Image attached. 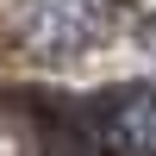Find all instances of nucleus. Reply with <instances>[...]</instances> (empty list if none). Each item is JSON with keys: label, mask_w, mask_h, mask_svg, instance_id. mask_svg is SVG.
Returning <instances> with one entry per match:
<instances>
[{"label": "nucleus", "mask_w": 156, "mask_h": 156, "mask_svg": "<svg viewBox=\"0 0 156 156\" xmlns=\"http://www.w3.org/2000/svg\"><path fill=\"white\" fill-rule=\"evenodd\" d=\"M100 137H106V150H119V156H156V87L125 94L119 106L106 112Z\"/></svg>", "instance_id": "nucleus-2"}, {"label": "nucleus", "mask_w": 156, "mask_h": 156, "mask_svg": "<svg viewBox=\"0 0 156 156\" xmlns=\"http://www.w3.org/2000/svg\"><path fill=\"white\" fill-rule=\"evenodd\" d=\"M125 19L119 0H19V25L25 44L37 56H69V50H87Z\"/></svg>", "instance_id": "nucleus-1"}]
</instances>
